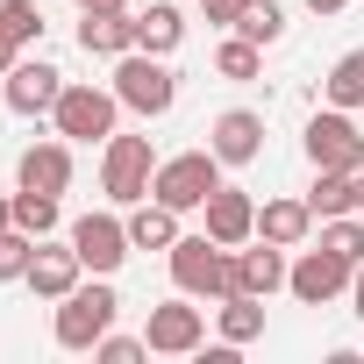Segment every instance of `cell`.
<instances>
[{
	"mask_svg": "<svg viewBox=\"0 0 364 364\" xmlns=\"http://www.w3.org/2000/svg\"><path fill=\"white\" fill-rule=\"evenodd\" d=\"M114 93H122V107H136V114H171L178 72H171L164 58H150V50H122V58H114Z\"/></svg>",
	"mask_w": 364,
	"mask_h": 364,
	"instance_id": "obj_5",
	"label": "cell"
},
{
	"mask_svg": "<svg viewBox=\"0 0 364 364\" xmlns=\"http://www.w3.org/2000/svg\"><path fill=\"white\" fill-rule=\"evenodd\" d=\"M114 314H122V300H114V286L93 272V286L79 279V286L58 300V321H50V336H58V350H93V343L114 328Z\"/></svg>",
	"mask_w": 364,
	"mask_h": 364,
	"instance_id": "obj_1",
	"label": "cell"
},
{
	"mask_svg": "<svg viewBox=\"0 0 364 364\" xmlns=\"http://www.w3.org/2000/svg\"><path fill=\"white\" fill-rule=\"evenodd\" d=\"M150 171H157V150H150V136H107V157H100V193L114 200V208H136V200H150Z\"/></svg>",
	"mask_w": 364,
	"mask_h": 364,
	"instance_id": "obj_4",
	"label": "cell"
},
{
	"mask_svg": "<svg viewBox=\"0 0 364 364\" xmlns=\"http://www.w3.org/2000/svg\"><path fill=\"white\" fill-rule=\"evenodd\" d=\"M307 229H314V208H307V200H264V208H257V236L279 243V250H300Z\"/></svg>",
	"mask_w": 364,
	"mask_h": 364,
	"instance_id": "obj_19",
	"label": "cell"
},
{
	"mask_svg": "<svg viewBox=\"0 0 364 364\" xmlns=\"http://www.w3.org/2000/svg\"><path fill=\"white\" fill-rule=\"evenodd\" d=\"M29 43H43V8L36 0H0V79L22 65Z\"/></svg>",
	"mask_w": 364,
	"mask_h": 364,
	"instance_id": "obj_18",
	"label": "cell"
},
{
	"mask_svg": "<svg viewBox=\"0 0 364 364\" xmlns=\"http://www.w3.org/2000/svg\"><path fill=\"white\" fill-rule=\"evenodd\" d=\"M307 8H314V15H343V8H350V0H307Z\"/></svg>",
	"mask_w": 364,
	"mask_h": 364,
	"instance_id": "obj_33",
	"label": "cell"
},
{
	"mask_svg": "<svg viewBox=\"0 0 364 364\" xmlns=\"http://www.w3.org/2000/svg\"><path fill=\"white\" fill-rule=\"evenodd\" d=\"M72 250H79V264H86V272L114 279V272H122V257H129L136 243H129V222H122V215H79V222H72Z\"/></svg>",
	"mask_w": 364,
	"mask_h": 364,
	"instance_id": "obj_9",
	"label": "cell"
},
{
	"mask_svg": "<svg viewBox=\"0 0 364 364\" xmlns=\"http://www.w3.org/2000/svg\"><path fill=\"white\" fill-rule=\"evenodd\" d=\"M15 178H22V186H36V193H65V186H72V143H65V136L29 143L22 164H15Z\"/></svg>",
	"mask_w": 364,
	"mask_h": 364,
	"instance_id": "obj_17",
	"label": "cell"
},
{
	"mask_svg": "<svg viewBox=\"0 0 364 364\" xmlns=\"http://www.w3.org/2000/svg\"><path fill=\"white\" fill-rule=\"evenodd\" d=\"M200 8H208V22H222V29H236V22H243V8H250V0H200Z\"/></svg>",
	"mask_w": 364,
	"mask_h": 364,
	"instance_id": "obj_31",
	"label": "cell"
},
{
	"mask_svg": "<svg viewBox=\"0 0 364 364\" xmlns=\"http://www.w3.org/2000/svg\"><path fill=\"white\" fill-rule=\"evenodd\" d=\"M350 307H357V321H364V264L350 272Z\"/></svg>",
	"mask_w": 364,
	"mask_h": 364,
	"instance_id": "obj_32",
	"label": "cell"
},
{
	"mask_svg": "<svg viewBox=\"0 0 364 364\" xmlns=\"http://www.w3.org/2000/svg\"><path fill=\"white\" fill-rule=\"evenodd\" d=\"M36 243L43 236H29V229H0V279H29V257H36Z\"/></svg>",
	"mask_w": 364,
	"mask_h": 364,
	"instance_id": "obj_28",
	"label": "cell"
},
{
	"mask_svg": "<svg viewBox=\"0 0 364 364\" xmlns=\"http://www.w3.org/2000/svg\"><path fill=\"white\" fill-rule=\"evenodd\" d=\"M279 29H286V15L272 8V0H250L243 22H236V36H250V43H279Z\"/></svg>",
	"mask_w": 364,
	"mask_h": 364,
	"instance_id": "obj_29",
	"label": "cell"
},
{
	"mask_svg": "<svg viewBox=\"0 0 364 364\" xmlns=\"http://www.w3.org/2000/svg\"><path fill=\"white\" fill-rule=\"evenodd\" d=\"M200 215H208V236H215V243H229V250H243V243L257 236V200H250L243 186H215Z\"/></svg>",
	"mask_w": 364,
	"mask_h": 364,
	"instance_id": "obj_12",
	"label": "cell"
},
{
	"mask_svg": "<svg viewBox=\"0 0 364 364\" xmlns=\"http://www.w3.org/2000/svg\"><path fill=\"white\" fill-rule=\"evenodd\" d=\"M79 50H86V58H122V50H136V15H129V8H79Z\"/></svg>",
	"mask_w": 364,
	"mask_h": 364,
	"instance_id": "obj_13",
	"label": "cell"
},
{
	"mask_svg": "<svg viewBox=\"0 0 364 364\" xmlns=\"http://www.w3.org/2000/svg\"><path fill=\"white\" fill-rule=\"evenodd\" d=\"M178 236V208H164V200H136V215H129V243L136 250H171Z\"/></svg>",
	"mask_w": 364,
	"mask_h": 364,
	"instance_id": "obj_21",
	"label": "cell"
},
{
	"mask_svg": "<svg viewBox=\"0 0 364 364\" xmlns=\"http://www.w3.org/2000/svg\"><path fill=\"white\" fill-rule=\"evenodd\" d=\"M215 186H222V157H215V150H178V157H164V164L150 171V200H164V208H178V215L208 208Z\"/></svg>",
	"mask_w": 364,
	"mask_h": 364,
	"instance_id": "obj_2",
	"label": "cell"
},
{
	"mask_svg": "<svg viewBox=\"0 0 364 364\" xmlns=\"http://www.w3.org/2000/svg\"><path fill=\"white\" fill-rule=\"evenodd\" d=\"M8 200H15V229H29V236H50V229H58V193L22 186V193H8Z\"/></svg>",
	"mask_w": 364,
	"mask_h": 364,
	"instance_id": "obj_26",
	"label": "cell"
},
{
	"mask_svg": "<svg viewBox=\"0 0 364 364\" xmlns=\"http://www.w3.org/2000/svg\"><path fill=\"white\" fill-rule=\"evenodd\" d=\"M357 215H364V171H357Z\"/></svg>",
	"mask_w": 364,
	"mask_h": 364,
	"instance_id": "obj_36",
	"label": "cell"
},
{
	"mask_svg": "<svg viewBox=\"0 0 364 364\" xmlns=\"http://www.w3.org/2000/svg\"><path fill=\"white\" fill-rule=\"evenodd\" d=\"M321 250H336L343 264H364V222L357 215H328L321 222Z\"/></svg>",
	"mask_w": 364,
	"mask_h": 364,
	"instance_id": "obj_27",
	"label": "cell"
},
{
	"mask_svg": "<svg viewBox=\"0 0 364 364\" xmlns=\"http://www.w3.org/2000/svg\"><path fill=\"white\" fill-rule=\"evenodd\" d=\"M300 143H307V164H314V171H364V136H357L350 107H328V114H314Z\"/></svg>",
	"mask_w": 364,
	"mask_h": 364,
	"instance_id": "obj_7",
	"label": "cell"
},
{
	"mask_svg": "<svg viewBox=\"0 0 364 364\" xmlns=\"http://www.w3.org/2000/svg\"><path fill=\"white\" fill-rule=\"evenodd\" d=\"M286 250L279 243H264V236H250V250H229V293H257V300H272L279 286H286Z\"/></svg>",
	"mask_w": 364,
	"mask_h": 364,
	"instance_id": "obj_10",
	"label": "cell"
},
{
	"mask_svg": "<svg viewBox=\"0 0 364 364\" xmlns=\"http://www.w3.org/2000/svg\"><path fill=\"white\" fill-rule=\"evenodd\" d=\"M114 114H122V93L107 86H65L58 93V107H50V122H58V136L65 143H107L114 136Z\"/></svg>",
	"mask_w": 364,
	"mask_h": 364,
	"instance_id": "obj_6",
	"label": "cell"
},
{
	"mask_svg": "<svg viewBox=\"0 0 364 364\" xmlns=\"http://www.w3.org/2000/svg\"><path fill=\"white\" fill-rule=\"evenodd\" d=\"M350 272H357V264H343L336 250H300V264L286 272V286H293V300L328 307L336 293H350Z\"/></svg>",
	"mask_w": 364,
	"mask_h": 364,
	"instance_id": "obj_11",
	"label": "cell"
},
{
	"mask_svg": "<svg viewBox=\"0 0 364 364\" xmlns=\"http://www.w3.org/2000/svg\"><path fill=\"white\" fill-rule=\"evenodd\" d=\"M307 208H314V222H328V215H357V171H314Z\"/></svg>",
	"mask_w": 364,
	"mask_h": 364,
	"instance_id": "obj_23",
	"label": "cell"
},
{
	"mask_svg": "<svg viewBox=\"0 0 364 364\" xmlns=\"http://www.w3.org/2000/svg\"><path fill=\"white\" fill-rule=\"evenodd\" d=\"M164 257H171V286L178 293H193V300H222L229 293V243H215L208 229L200 236H178Z\"/></svg>",
	"mask_w": 364,
	"mask_h": 364,
	"instance_id": "obj_3",
	"label": "cell"
},
{
	"mask_svg": "<svg viewBox=\"0 0 364 364\" xmlns=\"http://www.w3.org/2000/svg\"><path fill=\"white\" fill-rule=\"evenodd\" d=\"M215 321H222V343H257L264 336V300L257 293H222V307H215Z\"/></svg>",
	"mask_w": 364,
	"mask_h": 364,
	"instance_id": "obj_22",
	"label": "cell"
},
{
	"mask_svg": "<svg viewBox=\"0 0 364 364\" xmlns=\"http://www.w3.org/2000/svg\"><path fill=\"white\" fill-rule=\"evenodd\" d=\"M321 93H328V107H364V50H343V58L328 65Z\"/></svg>",
	"mask_w": 364,
	"mask_h": 364,
	"instance_id": "obj_24",
	"label": "cell"
},
{
	"mask_svg": "<svg viewBox=\"0 0 364 364\" xmlns=\"http://www.w3.org/2000/svg\"><path fill=\"white\" fill-rule=\"evenodd\" d=\"M178 36H186V15H178L171 0H150V8L136 15V50H150V58H171V50H178Z\"/></svg>",
	"mask_w": 364,
	"mask_h": 364,
	"instance_id": "obj_20",
	"label": "cell"
},
{
	"mask_svg": "<svg viewBox=\"0 0 364 364\" xmlns=\"http://www.w3.org/2000/svg\"><path fill=\"white\" fill-rule=\"evenodd\" d=\"M93 357H100V364H136V357H150V343H143V336H114V328H107V336L93 343Z\"/></svg>",
	"mask_w": 364,
	"mask_h": 364,
	"instance_id": "obj_30",
	"label": "cell"
},
{
	"mask_svg": "<svg viewBox=\"0 0 364 364\" xmlns=\"http://www.w3.org/2000/svg\"><path fill=\"white\" fill-rule=\"evenodd\" d=\"M58 93H65V72L43 65V58H22V65L8 72V107H15V114H50Z\"/></svg>",
	"mask_w": 364,
	"mask_h": 364,
	"instance_id": "obj_14",
	"label": "cell"
},
{
	"mask_svg": "<svg viewBox=\"0 0 364 364\" xmlns=\"http://www.w3.org/2000/svg\"><path fill=\"white\" fill-rule=\"evenodd\" d=\"M79 279H86L79 250H72V243H50V236H43V243H36V257H29V293H36V300H65V293H72Z\"/></svg>",
	"mask_w": 364,
	"mask_h": 364,
	"instance_id": "obj_16",
	"label": "cell"
},
{
	"mask_svg": "<svg viewBox=\"0 0 364 364\" xmlns=\"http://www.w3.org/2000/svg\"><path fill=\"white\" fill-rule=\"evenodd\" d=\"M215 72H222V79H236V86H250V79L264 72V43H250V36H229V43L215 50Z\"/></svg>",
	"mask_w": 364,
	"mask_h": 364,
	"instance_id": "obj_25",
	"label": "cell"
},
{
	"mask_svg": "<svg viewBox=\"0 0 364 364\" xmlns=\"http://www.w3.org/2000/svg\"><path fill=\"white\" fill-rule=\"evenodd\" d=\"M208 150H215L222 164H257V150H264V114H250V107H229V114H215V129H208Z\"/></svg>",
	"mask_w": 364,
	"mask_h": 364,
	"instance_id": "obj_15",
	"label": "cell"
},
{
	"mask_svg": "<svg viewBox=\"0 0 364 364\" xmlns=\"http://www.w3.org/2000/svg\"><path fill=\"white\" fill-rule=\"evenodd\" d=\"M79 8H129V0H79Z\"/></svg>",
	"mask_w": 364,
	"mask_h": 364,
	"instance_id": "obj_34",
	"label": "cell"
},
{
	"mask_svg": "<svg viewBox=\"0 0 364 364\" xmlns=\"http://www.w3.org/2000/svg\"><path fill=\"white\" fill-rule=\"evenodd\" d=\"M143 343H150L157 357H193V350L208 343V314L193 307V293H186V300H164V307H150V321H143Z\"/></svg>",
	"mask_w": 364,
	"mask_h": 364,
	"instance_id": "obj_8",
	"label": "cell"
},
{
	"mask_svg": "<svg viewBox=\"0 0 364 364\" xmlns=\"http://www.w3.org/2000/svg\"><path fill=\"white\" fill-rule=\"evenodd\" d=\"M8 222H15V200H0V229H8Z\"/></svg>",
	"mask_w": 364,
	"mask_h": 364,
	"instance_id": "obj_35",
	"label": "cell"
}]
</instances>
